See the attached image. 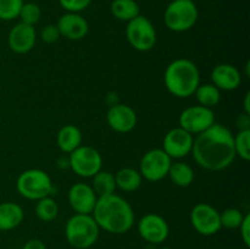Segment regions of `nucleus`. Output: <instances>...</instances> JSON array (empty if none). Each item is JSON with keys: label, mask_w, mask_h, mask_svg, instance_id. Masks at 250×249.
Segmentation results:
<instances>
[{"label": "nucleus", "mask_w": 250, "mask_h": 249, "mask_svg": "<svg viewBox=\"0 0 250 249\" xmlns=\"http://www.w3.org/2000/svg\"><path fill=\"white\" fill-rule=\"evenodd\" d=\"M190 153L195 163L204 170H225L236 159L233 134L226 126L215 122L210 128L197 134Z\"/></svg>", "instance_id": "obj_1"}, {"label": "nucleus", "mask_w": 250, "mask_h": 249, "mask_svg": "<svg viewBox=\"0 0 250 249\" xmlns=\"http://www.w3.org/2000/svg\"><path fill=\"white\" fill-rule=\"evenodd\" d=\"M92 216L100 229L114 234L126 233L134 224L133 208L116 193L98 198Z\"/></svg>", "instance_id": "obj_2"}, {"label": "nucleus", "mask_w": 250, "mask_h": 249, "mask_svg": "<svg viewBox=\"0 0 250 249\" xmlns=\"http://www.w3.org/2000/svg\"><path fill=\"white\" fill-rule=\"evenodd\" d=\"M164 83L173 97L182 99L192 97L200 84L199 68L189 59H176L166 67Z\"/></svg>", "instance_id": "obj_3"}, {"label": "nucleus", "mask_w": 250, "mask_h": 249, "mask_svg": "<svg viewBox=\"0 0 250 249\" xmlns=\"http://www.w3.org/2000/svg\"><path fill=\"white\" fill-rule=\"evenodd\" d=\"M99 226L92 214H75L65 225V237L75 249H88L99 238Z\"/></svg>", "instance_id": "obj_4"}, {"label": "nucleus", "mask_w": 250, "mask_h": 249, "mask_svg": "<svg viewBox=\"0 0 250 249\" xmlns=\"http://www.w3.org/2000/svg\"><path fill=\"white\" fill-rule=\"evenodd\" d=\"M199 11L193 0L170 1L164 12V22L170 31L176 33L189 31L197 23Z\"/></svg>", "instance_id": "obj_5"}, {"label": "nucleus", "mask_w": 250, "mask_h": 249, "mask_svg": "<svg viewBox=\"0 0 250 249\" xmlns=\"http://www.w3.org/2000/svg\"><path fill=\"white\" fill-rule=\"evenodd\" d=\"M16 189L21 197L37 202L51 194L53 182L45 171L41 168H29L17 177Z\"/></svg>", "instance_id": "obj_6"}, {"label": "nucleus", "mask_w": 250, "mask_h": 249, "mask_svg": "<svg viewBox=\"0 0 250 249\" xmlns=\"http://www.w3.org/2000/svg\"><path fill=\"white\" fill-rule=\"evenodd\" d=\"M126 38L134 50L142 53L151 50L158 41L153 22L143 15H139L136 19L127 22Z\"/></svg>", "instance_id": "obj_7"}, {"label": "nucleus", "mask_w": 250, "mask_h": 249, "mask_svg": "<svg viewBox=\"0 0 250 249\" xmlns=\"http://www.w3.org/2000/svg\"><path fill=\"white\" fill-rule=\"evenodd\" d=\"M68 166L77 176L92 178L102 170V154L89 145H81L68 154Z\"/></svg>", "instance_id": "obj_8"}, {"label": "nucleus", "mask_w": 250, "mask_h": 249, "mask_svg": "<svg viewBox=\"0 0 250 249\" xmlns=\"http://www.w3.org/2000/svg\"><path fill=\"white\" fill-rule=\"evenodd\" d=\"M172 159L161 148L150 149L141 159L139 173L149 182H159L167 177Z\"/></svg>", "instance_id": "obj_9"}, {"label": "nucleus", "mask_w": 250, "mask_h": 249, "mask_svg": "<svg viewBox=\"0 0 250 249\" xmlns=\"http://www.w3.org/2000/svg\"><path fill=\"white\" fill-rule=\"evenodd\" d=\"M190 224L202 236H214L221 227L220 211L208 203H198L190 211Z\"/></svg>", "instance_id": "obj_10"}, {"label": "nucleus", "mask_w": 250, "mask_h": 249, "mask_svg": "<svg viewBox=\"0 0 250 249\" xmlns=\"http://www.w3.org/2000/svg\"><path fill=\"white\" fill-rule=\"evenodd\" d=\"M215 124V114L210 107L193 105L183 110L178 117V124L190 134H199Z\"/></svg>", "instance_id": "obj_11"}, {"label": "nucleus", "mask_w": 250, "mask_h": 249, "mask_svg": "<svg viewBox=\"0 0 250 249\" xmlns=\"http://www.w3.org/2000/svg\"><path fill=\"white\" fill-rule=\"evenodd\" d=\"M137 228L139 236L150 244L164 243L170 234L167 221L163 216L154 212H149L141 217Z\"/></svg>", "instance_id": "obj_12"}, {"label": "nucleus", "mask_w": 250, "mask_h": 249, "mask_svg": "<svg viewBox=\"0 0 250 249\" xmlns=\"http://www.w3.org/2000/svg\"><path fill=\"white\" fill-rule=\"evenodd\" d=\"M194 137L180 126L170 129L163 141V150L171 159H182L190 154Z\"/></svg>", "instance_id": "obj_13"}, {"label": "nucleus", "mask_w": 250, "mask_h": 249, "mask_svg": "<svg viewBox=\"0 0 250 249\" xmlns=\"http://www.w3.org/2000/svg\"><path fill=\"white\" fill-rule=\"evenodd\" d=\"M68 203L76 214H92L97 204L98 195L92 186L84 182H77L68 189Z\"/></svg>", "instance_id": "obj_14"}, {"label": "nucleus", "mask_w": 250, "mask_h": 249, "mask_svg": "<svg viewBox=\"0 0 250 249\" xmlns=\"http://www.w3.org/2000/svg\"><path fill=\"white\" fill-rule=\"evenodd\" d=\"M37 33L34 26L19 22L9 32L7 43L16 54H27L36 45Z\"/></svg>", "instance_id": "obj_15"}, {"label": "nucleus", "mask_w": 250, "mask_h": 249, "mask_svg": "<svg viewBox=\"0 0 250 249\" xmlns=\"http://www.w3.org/2000/svg\"><path fill=\"white\" fill-rule=\"evenodd\" d=\"M106 121L115 132L128 133L136 127L137 114L129 105L114 104L107 110Z\"/></svg>", "instance_id": "obj_16"}, {"label": "nucleus", "mask_w": 250, "mask_h": 249, "mask_svg": "<svg viewBox=\"0 0 250 249\" xmlns=\"http://www.w3.org/2000/svg\"><path fill=\"white\" fill-rule=\"evenodd\" d=\"M60 36L68 41H81L84 38L89 31L87 20L77 12H66L59 19L58 23Z\"/></svg>", "instance_id": "obj_17"}, {"label": "nucleus", "mask_w": 250, "mask_h": 249, "mask_svg": "<svg viewBox=\"0 0 250 249\" xmlns=\"http://www.w3.org/2000/svg\"><path fill=\"white\" fill-rule=\"evenodd\" d=\"M211 82L220 90H234L242 82L238 68L231 63H219L211 71Z\"/></svg>", "instance_id": "obj_18"}, {"label": "nucleus", "mask_w": 250, "mask_h": 249, "mask_svg": "<svg viewBox=\"0 0 250 249\" xmlns=\"http://www.w3.org/2000/svg\"><path fill=\"white\" fill-rule=\"evenodd\" d=\"M23 209L14 202L0 203V231H11L23 221Z\"/></svg>", "instance_id": "obj_19"}, {"label": "nucleus", "mask_w": 250, "mask_h": 249, "mask_svg": "<svg viewBox=\"0 0 250 249\" xmlns=\"http://www.w3.org/2000/svg\"><path fill=\"white\" fill-rule=\"evenodd\" d=\"M82 132L75 124H65L60 128L56 136V143L60 150L65 154L72 153L75 149L82 145Z\"/></svg>", "instance_id": "obj_20"}, {"label": "nucleus", "mask_w": 250, "mask_h": 249, "mask_svg": "<svg viewBox=\"0 0 250 249\" xmlns=\"http://www.w3.org/2000/svg\"><path fill=\"white\" fill-rule=\"evenodd\" d=\"M167 177H170L173 185H176L177 187L186 188L189 187L194 181V171L189 164L183 163V161H176V163L171 164Z\"/></svg>", "instance_id": "obj_21"}, {"label": "nucleus", "mask_w": 250, "mask_h": 249, "mask_svg": "<svg viewBox=\"0 0 250 249\" xmlns=\"http://www.w3.org/2000/svg\"><path fill=\"white\" fill-rule=\"evenodd\" d=\"M143 177L138 170L132 167H124L115 173V182L116 188L124 192H134L142 186Z\"/></svg>", "instance_id": "obj_22"}, {"label": "nucleus", "mask_w": 250, "mask_h": 249, "mask_svg": "<svg viewBox=\"0 0 250 249\" xmlns=\"http://www.w3.org/2000/svg\"><path fill=\"white\" fill-rule=\"evenodd\" d=\"M111 14L119 21L129 22L141 15V7L136 0H112Z\"/></svg>", "instance_id": "obj_23"}, {"label": "nucleus", "mask_w": 250, "mask_h": 249, "mask_svg": "<svg viewBox=\"0 0 250 249\" xmlns=\"http://www.w3.org/2000/svg\"><path fill=\"white\" fill-rule=\"evenodd\" d=\"M193 95H195L198 104L205 107H210V109L216 106L221 100V90L215 87L212 83L199 84Z\"/></svg>", "instance_id": "obj_24"}, {"label": "nucleus", "mask_w": 250, "mask_h": 249, "mask_svg": "<svg viewBox=\"0 0 250 249\" xmlns=\"http://www.w3.org/2000/svg\"><path fill=\"white\" fill-rule=\"evenodd\" d=\"M92 188L98 195V198L103 195L112 194L116 190V182H115V175L110 171L100 170L99 172L93 176Z\"/></svg>", "instance_id": "obj_25"}, {"label": "nucleus", "mask_w": 250, "mask_h": 249, "mask_svg": "<svg viewBox=\"0 0 250 249\" xmlns=\"http://www.w3.org/2000/svg\"><path fill=\"white\" fill-rule=\"evenodd\" d=\"M36 215L37 217L43 222L53 221V220H55L59 215L58 203H56L50 195L37 200Z\"/></svg>", "instance_id": "obj_26"}, {"label": "nucleus", "mask_w": 250, "mask_h": 249, "mask_svg": "<svg viewBox=\"0 0 250 249\" xmlns=\"http://www.w3.org/2000/svg\"><path fill=\"white\" fill-rule=\"evenodd\" d=\"M233 145L236 156H239L242 160H250V129H242L233 136Z\"/></svg>", "instance_id": "obj_27"}, {"label": "nucleus", "mask_w": 250, "mask_h": 249, "mask_svg": "<svg viewBox=\"0 0 250 249\" xmlns=\"http://www.w3.org/2000/svg\"><path fill=\"white\" fill-rule=\"evenodd\" d=\"M243 212L237 208H229L225 209L224 211L220 212V222L221 227L227 229H237L241 226L242 221L244 219Z\"/></svg>", "instance_id": "obj_28"}, {"label": "nucleus", "mask_w": 250, "mask_h": 249, "mask_svg": "<svg viewBox=\"0 0 250 249\" xmlns=\"http://www.w3.org/2000/svg\"><path fill=\"white\" fill-rule=\"evenodd\" d=\"M23 2V0H0V20L12 21L17 19Z\"/></svg>", "instance_id": "obj_29"}, {"label": "nucleus", "mask_w": 250, "mask_h": 249, "mask_svg": "<svg viewBox=\"0 0 250 249\" xmlns=\"http://www.w3.org/2000/svg\"><path fill=\"white\" fill-rule=\"evenodd\" d=\"M41 16H42L41 7H39L36 2L26 1L23 2V5H22L21 11H20V15H19V19L21 20V22H23V23L34 26V24L41 20Z\"/></svg>", "instance_id": "obj_30"}, {"label": "nucleus", "mask_w": 250, "mask_h": 249, "mask_svg": "<svg viewBox=\"0 0 250 249\" xmlns=\"http://www.w3.org/2000/svg\"><path fill=\"white\" fill-rule=\"evenodd\" d=\"M90 2H92V0H59V4L65 11L77 12V14L87 9Z\"/></svg>", "instance_id": "obj_31"}, {"label": "nucleus", "mask_w": 250, "mask_h": 249, "mask_svg": "<svg viewBox=\"0 0 250 249\" xmlns=\"http://www.w3.org/2000/svg\"><path fill=\"white\" fill-rule=\"evenodd\" d=\"M60 38V32H59L56 24H46L45 27H43L41 32V39L46 44L56 43Z\"/></svg>", "instance_id": "obj_32"}, {"label": "nucleus", "mask_w": 250, "mask_h": 249, "mask_svg": "<svg viewBox=\"0 0 250 249\" xmlns=\"http://www.w3.org/2000/svg\"><path fill=\"white\" fill-rule=\"evenodd\" d=\"M239 231H241V237L243 243L246 244V247H250V214L247 212L244 215V219L242 221L241 226L238 227Z\"/></svg>", "instance_id": "obj_33"}, {"label": "nucleus", "mask_w": 250, "mask_h": 249, "mask_svg": "<svg viewBox=\"0 0 250 249\" xmlns=\"http://www.w3.org/2000/svg\"><path fill=\"white\" fill-rule=\"evenodd\" d=\"M22 249H46V246L43 241H41V239L33 238L27 241L26 243H24V246L22 247Z\"/></svg>", "instance_id": "obj_34"}, {"label": "nucleus", "mask_w": 250, "mask_h": 249, "mask_svg": "<svg viewBox=\"0 0 250 249\" xmlns=\"http://www.w3.org/2000/svg\"><path fill=\"white\" fill-rule=\"evenodd\" d=\"M237 127H238L239 131L242 129H250V115L242 114L239 115L238 119H237Z\"/></svg>", "instance_id": "obj_35"}, {"label": "nucleus", "mask_w": 250, "mask_h": 249, "mask_svg": "<svg viewBox=\"0 0 250 249\" xmlns=\"http://www.w3.org/2000/svg\"><path fill=\"white\" fill-rule=\"evenodd\" d=\"M244 114L250 115V92H247L246 98H244Z\"/></svg>", "instance_id": "obj_36"}, {"label": "nucleus", "mask_w": 250, "mask_h": 249, "mask_svg": "<svg viewBox=\"0 0 250 249\" xmlns=\"http://www.w3.org/2000/svg\"><path fill=\"white\" fill-rule=\"evenodd\" d=\"M160 249H173V248H170V247H163V248H160Z\"/></svg>", "instance_id": "obj_37"}, {"label": "nucleus", "mask_w": 250, "mask_h": 249, "mask_svg": "<svg viewBox=\"0 0 250 249\" xmlns=\"http://www.w3.org/2000/svg\"><path fill=\"white\" fill-rule=\"evenodd\" d=\"M23 1H31V0H23Z\"/></svg>", "instance_id": "obj_38"}, {"label": "nucleus", "mask_w": 250, "mask_h": 249, "mask_svg": "<svg viewBox=\"0 0 250 249\" xmlns=\"http://www.w3.org/2000/svg\"><path fill=\"white\" fill-rule=\"evenodd\" d=\"M168 1H175V0H168Z\"/></svg>", "instance_id": "obj_39"}]
</instances>
